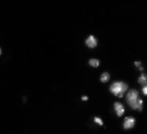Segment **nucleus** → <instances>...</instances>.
I'll return each mask as SVG.
<instances>
[{
  "instance_id": "obj_1",
  "label": "nucleus",
  "mask_w": 147,
  "mask_h": 134,
  "mask_svg": "<svg viewBox=\"0 0 147 134\" xmlns=\"http://www.w3.org/2000/svg\"><path fill=\"white\" fill-rule=\"evenodd\" d=\"M129 105L134 110L142 111L143 108V100L139 96V92L136 90H131L128 92L126 96Z\"/></svg>"
},
{
  "instance_id": "obj_2",
  "label": "nucleus",
  "mask_w": 147,
  "mask_h": 134,
  "mask_svg": "<svg viewBox=\"0 0 147 134\" xmlns=\"http://www.w3.org/2000/svg\"><path fill=\"white\" fill-rule=\"evenodd\" d=\"M127 90V85L123 81L114 82L110 88L112 93L118 98H122Z\"/></svg>"
},
{
  "instance_id": "obj_3",
  "label": "nucleus",
  "mask_w": 147,
  "mask_h": 134,
  "mask_svg": "<svg viewBox=\"0 0 147 134\" xmlns=\"http://www.w3.org/2000/svg\"><path fill=\"white\" fill-rule=\"evenodd\" d=\"M136 120L132 117H127L125 118L123 123V127L125 129H130L134 127Z\"/></svg>"
},
{
  "instance_id": "obj_4",
  "label": "nucleus",
  "mask_w": 147,
  "mask_h": 134,
  "mask_svg": "<svg viewBox=\"0 0 147 134\" xmlns=\"http://www.w3.org/2000/svg\"><path fill=\"white\" fill-rule=\"evenodd\" d=\"M114 108L118 116H121L125 113V108L120 102H115L114 104Z\"/></svg>"
},
{
  "instance_id": "obj_5",
  "label": "nucleus",
  "mask_w": 147,
  "mask_h": 134,
  "mask_svg": "<svg viewBox=\"0 0 147 134\" xmlns=\"http://www.w3.org/2000/svg\"><path fill=\"white\" fill-rule=\"evenodd\" d=\"M86 45L90 48H94L97 45V40L93 36H90L86 40Z\"/></svg>"
},
{
  "instance_id": "obj_6",
  "label": "nucleus",
  "mask_w": 147,
  "mask_h": 134,
  "mask_svg": "<svg viewBox=\"0 0 147 134\" xmlns=\"http://www.w3.org/2000/svg\"><path fill=\"white\" fill-rule=\"evenodd\" d=\"M138 82L143 86H147V75L142 73L138 79Z\"/></svg>"
},
{
  "instance_id": "obj_7",
  "label": "nucleus",
  "mask_w": 147,
  "mask_h": 134,
  "mask_svg": "<svg viewBox=\"0 0 147 134\" xmlns=\"http://www.w3.org/2000/svg\"><path fill=\"white\" fill-rule=\"evenodd\" d=\"M110 79V75L109 73L107 72H104L100 76V80L102 83H106Z\"/></svg>"
},
{
  "instance_id": "obj_8",
  "label": "nucleus",
  "mask_w": 147,
  "mask_h": 134,
  "mask_svg": "<svg viewBox=\"0 0 147 134\" xmlns=\"http://www.w3.org/2000/svg\"><path fill=\"white\" fill-rule=\"evenodd\" d=\"M90 65L93 67H97L99 65V61L97 59H91L89 61Z\"/></svg>"
},
{
  "instance_id": "obj_9",
  "label": "nucleus",
  "mask_w": 147,
  "mask_h": 134,
  "mask_svg": "<svg viewBox=\"0 0 147 134\" xmlns=\"http://www.w3.org/2000/svg\"><path fill=\"white\" fill-rule=\"evenodd\" d=\"M94 121L96 123L99 124V125L100 126H102L103 125V121H102V119H101L100 118H98V117H95L94 119Z\"/></svg>"
},
{
  "instance_id": "obj_10",
  "label": "nucleus",
  "mask_w": 147,
  "mask_h": 134,
  "mask_svg": "<svg viewBox=\"0 0 147 134\" xmlns=\"http://www.w3.org/2000/svg\"><path fill=\"white\" fill-rule=\"evenodd\" d=\"M134 64H135V66H136L137 67H138V68L139 69L140 71H143V70H144L143 67H141V63H140V62L136 61V62L134 63Z\"/></svg>"
},
{
  "instance_id": "obj_11",
  "label": "nucleus",
  "mask_w": 147,
  "mask_h": 134,
  "mask_svg": "<svg viewBox=\"0 0 147 134\" xmlns=\"http://www.w3.org/2000/svg\"><path fill=\"white\" fill-rule=\"evenodd\" d=\"M142 92L144 95H147V86H144L143 89H142Z\"/></svg>"
},
{
  "instance_id": "obj_12",
  "label": "nucleus",
  "mask_w": 147,
  "mask_h": 134,
  "mask_svg": "<svg viewBox=\"0 0 147 134\" xmlns=\"http://www.w3.org/2000/svg\"><path fill=\"white\" fill-rule=\"evenodd\" d=\"M82 99L83 100H84V101H85V100H87L88 99V98L87 96H83L82 98Z\"/></svg>"
}]
</instances>
